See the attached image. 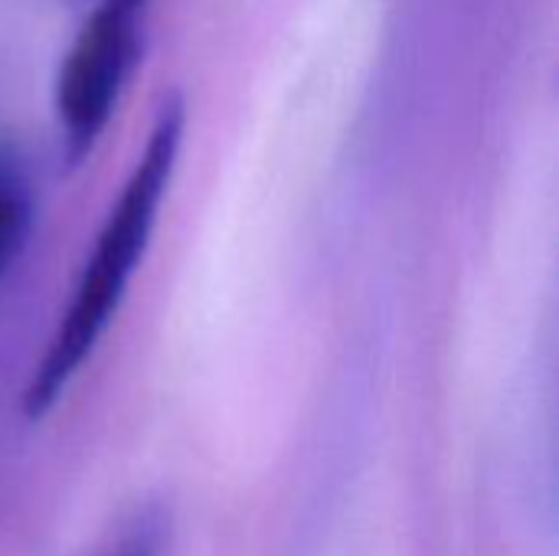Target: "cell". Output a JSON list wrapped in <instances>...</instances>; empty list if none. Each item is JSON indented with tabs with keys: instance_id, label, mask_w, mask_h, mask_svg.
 I'll return each instance as SVG.
<instances>
[{
	"instance_id": "obj_1",
	"label": "cell",
	"mask_w": 559,
	"mask_h": 556,
	"mask_svg": "<svg viewBox=\"0 0 559 556\" xmlns=\"http://www.w3.org/2000/svg\"><path fill=\"white\" fill-rule=\"evenodd\" d=\"M183 131L187 105L180 95H170L160 102L147 141L95 236V249L75 282L72 301L29 374V383L23 390L26 419L36 423L52 413V406L66 397L72 380L111 328L160 220V206L180 161Z\"/></svg>"
},
{
	"instance_id": "obj_2",
	"label": "cell",
	"mask_w": 559,
	"mask_h": 556,
	"mask_svg": "<svg viewBox=\"0 0 559 556\" xmlns=\"http://www.w3.org/2000/svg\"><path fill=\"white\" fill-rule=\"evenodd\" d=\"M151 0H98L72 36L52 82V115L66 167H79L102 141L147 39Z\"/></svg>"
},
{
	"instance_id": "obj_3",
	"label": "cell",
	"mask_w": 559,
	"mask_h": 556,
	"mask_svg": "<svg viewBox=\"0 0 559 556\" xmlns=\"http://www.w3.org/2000/svg\"><path fill=\"white\" fill-rule=\"evenodd\" d=\"M33 229V187L23 164L0 151V272L23 252Z\"/></svg>"
},
{
	"instance_id": "obj_4",
	"label": "cell",
	"mask_w": 559,
	"mask_h": 556,
	"mask_svg": "<svg viewBox=\"0 0 559 556\" xmlns=\"http://www.w3.org/2000/svg\"><path fill=\"white\" fill-rule=\"evenodd\" d=\"M167 551H170V518L160 508H147L128 524L111 556H167Z\"/></svg>"
}]
</instances>
